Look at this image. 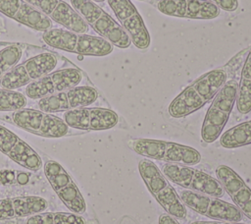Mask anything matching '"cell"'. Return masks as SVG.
Listing matches in <instances>:
<instances>
[{
	"label": "cell",
	"mask_w": 251,
	"mask_h": 224,
	"mask_svg": "<svg viewBox=\"0 0 251 224\" xmlns=\"http://www.w3.org/2000/svg\"><path fill=\"white\" fill-rule=\"evenodd\" d=\"M227 81L224 69L211 70L186 86L170 103L168 112L173 118H183L213 100Z\"/></svg>",
	"instance_id": "6da1fadb"
},
{
	"label": "cell",
	"mask_w": 251,
	"mask_h": 224,
	"mask_svg": "<svg viewBox=\"0 0 251 224\" xmlns=\"http://www.w3.org/2000/svg\"><path fill=\"white\" fill-rule=\"evenodd\" d=\"M138 172L149 193L168 214L179 220L186 217V206L161 169L152 160L148 158L139 160Z\"/></svg>",
	"instance_id": "7a4b0ae2"
},
{
	"label": "cell",
	"mask_w": 251,
	"mask_h": 224,
	"mask_svg": "<svg viewBox=\"0 0 251 224\" xmlns=\"http://www.w3.org/2000/svg\"><path fill=\"white\" fill-rule=\"evenodd\" d=\"M42 38L48 46L83 56H106L114 49V45L101 36L67 28H50L43 32Z\"/></svg>",
	"instance_id": "3957f363"
},
{
	"label": "cell",
	"mask_w": 251,
	"mask_h": 224,
	"mask_svg": "<svg viewBox=\"0 0 251 224\" xmlns=\"http://www.w3.org/2000/svg\"><path fill=\"white\" fill-rule=\"evenodd\" d=\"M127 144L135 153L152 160L188 166L201 161V154L197 149L173 141L140 138L128 140Z\"/></svg>",
	"instance_id": "277c9868"
},
{
	"label": "cell",
	"mask_w": 251,
	"mask_h": 224,
	"mask_svg": "<svg viewBox=\"0 0 251 224\" xmlns=\"http://www.w3.org/2000/svg\"><path fill=\"white\" fill-rule=\"evenodd\" d=\"M72 7L99 36L122 49L128 48L130 38L122 26L92 0H71Z\"/></svg>",
	"instance_id": "5b68a950"
},
{
	"label": "cell",
	"mask_w": 251,
	"mask_h": 224,
	"mask_svg": "<svg viewBox=\"0 0 251 224\" xmlns=\"http://www.w3.org/2000/svg\"><path fill=\"white\" fill-rule=\"evenodd\" d=\"M237 87L235 80H228L213 98L201 127V138L206 143L214 142L222 135L235 105Z\"/></svg>",
	"instance_id": "8992f818"
},
{
	"label": "cell",
	"mask_w": 251,
	"mask_h": 224,
	"mask_svg": "<svg viewBox=\"0 0 251 224\" xmlns=\"http://www.w3.org/2000/svg\"><path fill=\"white\" fill-rule=\"evenodd\" d=\"M165 177L174 184L197 193L222 197L225 191L219 180L203 171L188 165L177 163H165L161 167Z\"/></svg>",
	"instance_id": "52a82bcc"
},
{
	"label": "cell",
	"mask_w": 251,
	"mask_h": 224,
	"mask_svg": "<svg viewBox=\"0 0 251 224\" xmlns=\"http://www.w3.org/2000/svg\"><path fill=\"white\" fill-rule=\"evenodd\" d=\"M58 58L54 53H39L12 68L1 80L0 87L17 90L55 71Z\"/></svg>",
	"instance_id": "ba28073f"
},
{
	"label": "cell",
	"mask_w": 251,
	"mask_h": 224,
	"mask_svg": "<svg viewBox=\"0 0 251 224\" xmlns=\"http://www.w3.org/2000/svg\"><path fill=\"white\" fill-rule=\"evenodd\" d=\"M12 120L19 128L43 138H63L70 131V127L63 118L40 109L25 107L14 111L12 112Z\"/></svg>",
	"instance_id": "9c48e42d"
},
{
	"label": "cell",
	"mask_w": 251,
	"mask_h": 224,
	"mask_svg": "<svg viewBox=\"0 0 251 224\" xmlns=\"http://www.w3.org/2000/svg\"><path fill=\"white\" fill-rule=\"evenodd\" d=\"M177 194L186 207L212 220L240 222L243 218V214L234 204L220 197L189 190H180Z\"/></svg>",
	"instance_id": "30bf717a"
},
{
	"label": "cell",
	"mask_w": 251,
	"mask_h": 224,
	"mask_svg": "<svg viewBox=\"0 0 251 224\" xmlns=\"http://www.w3.org/2000/svg\"><path fill=\"white\" fill-rule=\"evenodd\" d=\"M43 171L48 183L64 205L71 212L83 214L86 211V202L66 169L59 162L48 160L43 165Z\"/></svg>",
	"instance_id": "8fae6325"
},
{
	"label": "cell",
	"mask_w": 251,
	"mask_h": 224,
	"mask_svg": "<svg viewBox=\"0 0 251 224\" xmlns=\"http://www.w3.org/2000/svg\"><path fill=\"white\" fill-rule=\"evenodd\" d=\"M98 98L97 90L90 85H76L58 93L38 99V109L48 113L66 112L87 107Z\"/></svg>",
	"instance_id": "7c38bea8"
},
{
	"label": "cell",
	"mask_w": 251,
	"mask_h": 224,
	"mask_svg": "<svg viewBox=\"0 0 251 224\" xmlns=\"http://www.w3.org/2000/svg\"><path fill=\"white\" fill-rule=\"evenodd\" d=\"M81 80L82 73L77 68L60 69L27 84L25 88V95L30 99L38 100L76 86Z\"/></svg>",
	"instance_id": "4fadbf2b"
},
{
	"label": "cell",
	"mask_w": 251,
	"mask_h": 224,
	"mask_svg": "<svg viewBox=\"0 0 251 224\" xmlns=\"http://www.w3.org/2000/svg\"><path fill=\"white\" fill-rule=\"evenodd\" d=\"M107 2L131 43L138 49L148 48L150 34L132 2L130 0H107Z\"/></svg>",
	"instance_id": "5bb4252c"
},
{
	"label": "cell",
	"mask_w": 251,
	"mask_h": 224,
	"mask_svg": "<svg viewBox=\"0 0 251 224\" xmlns=\"http://www.w3.org/2000/svg\"><path fill=\"white\" fill-rule=\"evenodd\" d=\"M63 120L73 129L105 131L118 124L119 116L115 111L108 108L87 106L64 112Z\"/></svg>",
	"instance_id": "9a60e30c"
},
{
	"label": "cell",
	"mask_w": 251,
	"mask_h": 224,
	"mask_svg": "<svg viewBox=\"0 0 251 224\" xmlns=\"http://www.w3.org/2000/svg\"><path fill=\"white\" fill-rule=\"evenodd\" d=\"M0 151L20 166L31 172L43 166L39 154L19 136L0 125Z\"/></svg>",
	"instance_id": "2e32d148"
},
{
	"label": "cell",
	"mask_w": 251,
	"mask_h": 224,
	"mask_svg": "<svg viewBox=\"0 0 251 224\" xmlns=\"http://www.w3.org/2000/svg\"><path fill=\"white\" fill-rule=\"evenodd\" d=\"M48 19L65 28L78 33H86L89 27L80 15L64 0H25Z\"/></svg>",
	"instance_id": "e0dca14e"
},
{
	"label": "cell",
	"mask_w": 251,
	"mask_h": 224,
	"mask_svg": "<svg viewBox=\"0 0 251 224\" xmlns=\"http://www.w3.org/2000/svg\"><path fill=\"white\" fill-rule=\"evenodd\" d=\"M157 9L166 16L195 20H212L220 9L208 0H159Z\"/></svg>",
	"instance_id": "ac0fdd59"
},
{
	"label": "cell",
	"mask_w": 251,
	"mask_h": 224,
	"mask_svg": "<svg viewBox=\"0 0 251 224\" xmlns=\"http://www.w3.org/2000/svg\"><path fill=\"white\" fill-rule=\"evenodd\" d=\"M215 173L234 205L251 220V189L233 169L226 165H219Z\"/></svg>",
	"instance_id": "d6986e66"
},
{
	"label": "cell",
	"mask_w": 251,
	"mask_h": 224,
	"mask_svg": "<svg viewBox=\"0 0 251 224\" xmlns=\"http://www.w3.org/2000/svg\"><path fill=\"white\" fill-rule=\"evenodd\" d=\"M0 13L35 30L52 28V21L25 0H0Z\"/></svg>",
	"instance_id": "ffe728a7"
},
{
	"label": "cell",
	"mask_w": 251,
	"mask_h": 224,
	"mask_svg": "<svg viewBox=\"0 0 251 224\" xmlns=\"http://www.w3.org/2000/svg\"><path fill=\"white\" fill-rule=\"evenodd\" d=\"M48 202L37 196H15L0 199V221L25 218L45 211Z\"/></svg>",
	"instance_id": "44dd1931"
},
{
	"label": "cell",
	"mask_w": 251,
	"mask_h": 224,
	"mask_svg": "<svg viewBox=\"0 0 251 224\" xmlns=\"http://www.w3.org/2000/svg\"><path fill=\"white\" fill-rule=\"evenodd\" d=\"M16 224H86L85 219L74 212H39L16 219Z\"/></svg>",
	"instance_id": "7402d4cb"
},
{
	"label": "cell",
	"mask_w": 251,
	"mask_h": 224,
	"mask_svg": "<svg viewBox=\"0 0 251 224\" xmlns=\"http://www.w3.org/2000/svg\"><path fill=\"white\" fill-rule=\"evenodd\" d=\"M235 104L241 114H247L251 111V49L242 66Z\"/></svg>",
	"instance_id": "603a6c76"
},
{
	"label": "cell",
	"mask_w": 251,
	"mask_h": 224,
	"mask_svg": "<svg viewBox=\"0 0 251 224\" xmlns=\"http://www.w3.org/2000/svg\"><path fill=\"white\" fill-rule=\"evenodd\" d=\"M220 143L225 148H237L251 144V120L242 122L222 133Z\"/></svg>",
	"instance_id": "cb8c5ba5"
},
{
	"label": "cell",
	"mask_w": 251,
	"mask_h": 224,
	"mask_svg": "<svg viewBox=\"0 0 251 224\" xmlns=\"http://www.w3.org/2000/svg\"><path fill=\"white\" fill-rule=\"evenodd\" d=\"M26 96L17 90L0 87V112H14L26 106Z\"/></svg>",
	"instance_id": "d4e9b609"
},
{
	"label": "cell",
	"mask_w": 251,
	"mask_h": 224,
	"mask_svg": "<svg viewBox=\"0 0 251 224\" xmlns=\"http://www.w3.org/2000/svg\"><path fill=\"white\" fill-rule=\"evenodd\" d=\"M23 56V48L18 44H11L0 50V80L16 65Z\"/></svg>",
	"instance_id": "484cf974"
},
{
	"label": "cell",
	"mask_w": 251,
	"mask_h": 224,
	"mask_svg": "<svg viewBox=\"0 0 251 224\" xmlns=\"http://www.w3.org/2000/svg\"><path fill=\"white\" fill-rule=\"evenodd\" d=\"M209 2L215 4L220 10H224L226 12H234L238 8L237 0H208Z\"/></svg>",
	"instance_id": "4316f807"
},
{
	"label": "cell",
	"mask_w": 251,
	"mask_h": 224,
	"mask_svg": "<svg viewBox=\"0 0 251 224\" xmlns=\"http://www.w3.org/2000/svg\"><path fill=\"white\" fill-rule=\"evenodd\" d=\"M159 224H180L177 219H176L175 217L171 216L170 214L168 213H164V214H161L160 217H159V220H158Z\"/></svg>",
	"instance_id": "83f0119b"
},
{
	"label": "cell",
	"mask_w": 251,
	"mask_h": 224,
	"mask_svg": "<svg viewBox=\"0 0 251 224\" xmlns=\"http://www.w3.org/2000/svg\"><path fill=\"white\" fill-rule=\"evenodd\" d=\"M189 224H245L240 222H229V221H220V220H212V221H193Z\"/></svg>",
	"instance_id": "f1b7e54d"
},
{
	"label": "cell",
	"mask_w": 251,
	"mask_h": 224,
	"mask_svg": "<svg viewBox=\"0 0 251 224\" xmlns=\"http://www.w3.org/2000/svg\"><path fill=\"white\" fill-rule=\"evenodd\" d=\"M92 1H94L95 3H101V2H104L105 0H92Z\"/></svg>",
	"instance_id": "f546056e"
},
{
	"label": "cell",
	"mask_w": 251,
	"mask_h": 224,
	"mask_svg": "<svg viewBox=\"0 0 251 224\" xmlns=\"http://www.w3.org/2000/svg\"><path fill=\"white\" fill-rule=\"evenodd\" d=\"M138 1H145V0H138Z\"/></svg>",
	"instance_id": "4dcf8cb0"
}]
</instances>
